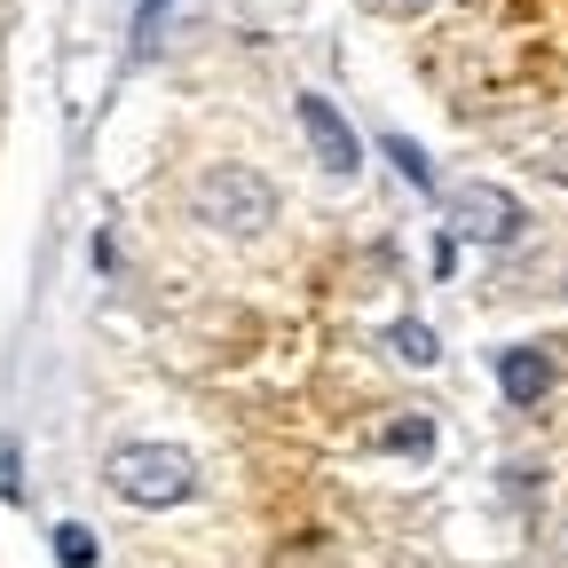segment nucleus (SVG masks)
<instances>
[{"label":"nucleus","instance_id":"39448f33","mask_svg":"<svg viewBox=\"0 0 568 568\" xmlns=\"http://www.w3.org/2000/svg\"><path fill=\"white\" fill-rule=\"evenodd\" d=\"M497 387H506L514 410L545 403V395H552V355H545V347H506V355H497Z\"/></svg>","mask_w":568,"mask_h":568},{"label":"nucleus","instance_id":"9d476101","mask_svg":"<svg viewBox=\"0 0 568 568\" xmlns=\"http://www.w3.org/2000/svg\"><path fill=\"white\" fill-rule=\"evenodd\" d=\"M159 17H166V0H142V9H134V55L159 48Z\"/></svg>","mask_w":568,"mask_h":568},{"label":"nucleus","instance_id":"1a4fd4ad","mask_svg":"<svg viewBox=\"0 0 568 568\" xmlns=\"http://www.w3.org/2000/svg\"><path fill=\"white\" fill-rule=\"evenodd\" d=\"M95 552H103V545H95L88 521H63V529H55V560H63V568H95Z\"/></svg>","mask_w":568,"mask_h":568},{"label":"nucleus","instance_id":"f03ea898","mask_svg":"<svg viewBox=\"0 0 568 568\" xmlns=\"http://www.w3.org/2000/svg\"><path fill=\"white\" fill-rule=\"evenodd\" d=\"M197 222H213L222 237H261V230L276 222L268 174H253V166H237V159L205 166V174H197Z\"/></svg>","mask_w":568,"mask_h":568},{"label":"nucleus","instance_id":"0eeeda50","mask_svg":"<svg viewBox=\"0 0 568 568\" xmlns=\"http://www.w3.org/2000/svg\"><path fill=\"white\" fill-rule=\"evenodd\" d=\"M379 159H395V174L410 182V190H426V197H443V174H435V159L418 151L410 134H379Z\"/></svg>","mask_w":568,"mask_h":568},{"label":"nucleus","instance_id":"6e6552de","mask_svg":"<svg viewBox=\"0 0 568 568\" xmlns=\"http://www.w3.org/2000/svg\"><path fill=\"white\" fill-rule=\"evenodd\" d=\"M387 347L403 355V364H443V339H435V324H418V316H395V324H387Z\"/></svg>","mask_w":568,"mask_h":568},{"label":"nucleus","instance_id":"f8f14e48","mask_svg":"<svg viewBox=\"0 0 568 568\" xmlns=\"http://www.w3.org/2000/svg\"><path fill=\"white\" fill-rule=\"evenodd\" d=\"M379 9H410V0H379Z\"/></svg>","mask_w":568,"mask_h":568},{"label":"nucleus","instance_id":"9b49d317","mask_svg":"<svg viewBox=\"0 0 568 568\" xmlns=\"http://www.w3.org/2000/svg\"><path fill=\"white\" fill-rule=\"evenodd\" d=\"M0 497H24V474H17V443L0 435Z\"/></svg>","mask_w":568,"mask_h":568},{"label":"nucleus","instance_id":"f257e3e1","mask_svg":"<svg viewBox=\"0 0 568 568\" xmlns=\"http://www.w3.org/2000/svg\"><path fill=\"white\" fill-rule=\"evenodd\" d=\"M111 489L142 514H166V506H190L197 497V466L174 443H119L111 450Z\"/></svg>","mask_w":568,"mask_h":568},{"label":"nucleus","instance_id":"7ed1b4c3","mask_svg":"<svg viewBox=\"0 0 568 568\" xmlns=\"http://www.w3.org/2000/svg\"><path fill=\"white\" fill-rule=\"evenodd\" d=\"M443 213L458 222V237H474V245H514V237L529 230L521 197L497 190V182H450V190H443Z\"/></svg>","mask_w":568,"mask_h":568},{"label":"nucleus","instance_id":"20e7f679","mask_svg":"<svg viewBox=\"0 0 568 568\" xmlns=\"http://www.w3.org/2000/svg\"><path fill=\"white\" fill-rule=\"evenodd\" d=\"M293 111H301V134H308V151H316V166H324V174H364V142H355V126L339 119V103H332V95L301 88V95H293Z\"/></svg>","mask_w":568,"mask_h":568},{"label":"nucleus","instance_id":"423d86ee","mask_svg":"<svg viewBox=\"0 0 568 568\" xmlns=\"http://www.w3.org/2000/svg\"><path fill=\"white\" fill-rule=\"evenodd\" d=\"M435 418L426 410H403V418H387V426H372V450L379 458H435Z\"/></svg>","mask_w":568,"mask_h":568}]
</instances>
